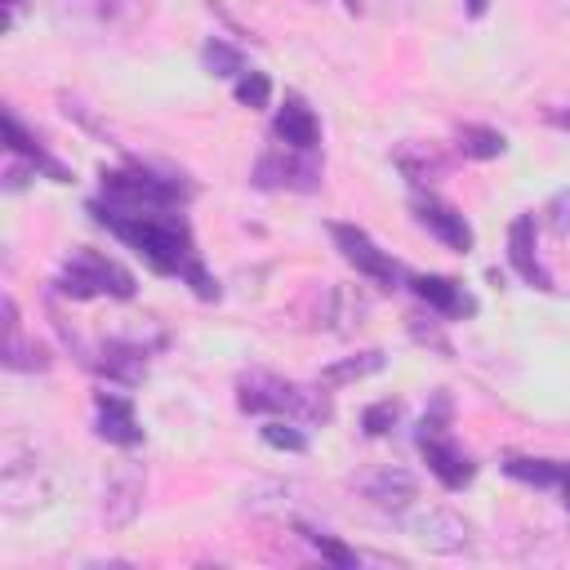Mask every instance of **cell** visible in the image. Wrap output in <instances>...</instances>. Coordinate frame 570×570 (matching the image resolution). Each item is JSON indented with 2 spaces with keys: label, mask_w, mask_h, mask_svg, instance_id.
<instances>
[{
  "label": "cell",
  "mask_w": 570,
  "mask_h": 570,
  "mask_svg": "<svg viewBox=\"0 0 570 570\" xmlns=\"http://www.w3.org/2000/svg\"><path fill=\"white\" fill-rule=\"evenodd\" d=\"M58 294H67V298H102V294L129 298V294H134V276H129L120 263H111V258H102V254H94V249H80V254L62 267Z\"/></svg>",
  "instance_id": "obj_4"
},
{
  "label": "cell",
  "mask_w": 570,
  "mask_h": 570,
  "mask_svg": "<svg viewBox=\"0 0 570 570\" xmlns=\"http://www.w3.org/2000/svg\"><path fill=\"white\" fill-rule=\"evenodd\" d=\"M410 534L428 548V552H463L472 543V525L450 512V508H428L410 517Z\"/></svg>",
  "instance_id": "obj_10"
},
{
  "label": "cell",
  "mask_w": 570,
  "mask_h": 570,
  "mask_svg": "<svg viewBox=\"0 0 570 570\" xmlns=\"http://www.w3.org/2000/svg\"><path fill=\"white\" fill-rule=\"evenodd\" d=\"M138 508H142V472L138 468H125L102 490V521L111 530H125V525H134Z\"/></svg>",
  "instance_id": "obj_13"
},
{
  "label": "cell",
  "mask_w": 570,
  "mask_h": 570,
  "mask_svg": "<svg viewBox=\"0 0 570 570\" xmlns=\"http://www.w3.org/2000/svg\"><path fill=\"white\" fill-rule=\"evenodd\" d=\"M485 4H490V0H468V13H472V18H481V13H485Z\"/></svg>",
  "instance_id": "obj_30"
},
{
  "label": "cell",
  "mask_w": 570,
  "mask_h": 570,
  "mask_svg": "<svg viewBox=\"0 0 570 570\" xmlns=\"http://www.w3.org/2000/svg\"><path fill=\"white\" fill-rule=\"evenodd\" d=\"M552 125H561V129H570V107H557V111H552Z\"/></svg>",
  "instance_id": "obj_28"
},
{
  "label": "cell",
  "mask_w": 570,
  "mask_h": 570,
  "mask_svg": "<svg viewBox=\"0 0 570 570\" xmlns=\"http://www.w3.org/2000/svg\"><path fill=\"white\" fill-rule=\"evenodd\" d=\"M102 196L120 205H187L191 187L174 174H156L147 165H125L102 174Z\"/></svg>",
  "instance_id": "obj_3"
},
{
  "label": "cell",
  "mask_w": 570,
  "mask_h": 570,
  "mask_svg": "<svg viewBox=\"0 0 570 570\" xmlns=\"http://www.w3.org/2000/svg\"><path fill=\"white\" fill-rule=\"evenodd\" d=\"M267 98H272V80L263 76V71H240L236 76V102H245V107H267Z\"/></svg>",
  "instance_id": "obj_24"
},
{
  "label": "cell",
  "mask_w": 570,
  "mask_h": 570,
  "mask_svg": "<svg viewBox=\"0 0 570 570\" xmlns=\"http://www.w3.org/2000/svg\"><path fill=\"white\" fill-rule=\"evenodd\" d=\"M343 9H347V13H361V0H343Z\"/></svg>",
  "instance_id": "obj_31"
},
{
  "label": "cell",
  "mask_w": 570,
  "mask_h": 570,
  "mask_svg": "<svg viewBox=\"0 0 570 570\" xmlns=\"http://www.w3.org/2000/svg\"><path fill=\"white\" fill-rule=\"evenodd\" d=\"M272 134H276L285 147H298V151H316V147H321V125H316L312 107H307L303 98H294V94L281 102V111H276V120H272Z\"/></svg>",
  "instance_id": "obj_14"
},
{
  "label": "cell",
  "mask_w": 570,
  "mask_h": 570,
  "mask_svg": "<svg viewBox=\"0 0 570 570\" xmlns=\"http://www.w3.org/2000/svg\"><path fill=\"white\" fill-rule=\"evenodd\" d=\"M459 147H463V156L490 160V156L503 151V134L490 129V125H463V129H459Z\"/></svg>",
  "instance_id": "obj_20"
},
{
  "label": "cell",
  "mask_w": 570,
  "mask_h": 570,
  "mask_svg": "<svg viewBox=\"0 0 570 570\" xmlns=\"http://www.w3.org/2000/svg\"><path fill=\"white\" fill-rule=\"evenodd\" d=\"M200 62L214 71V76H240L245 71V58H240V49H232L227 40H209L205 49H200Z\"/></svg>",
  "instance_id": "obj_22"
},
{
  "label": "cell",
  "mask_w": 570,
  "mask_h": 570,
  "mask_svg": "<svg viewBox=\"0 0 570 570\" xmlns=\"http://www.w3.org/2000/svg\"><path fill=\"white\" fill-rule=\"evenodd\" d=\"M4 134H9V151L27 156V160H31L36 169H45L53 183H67V178H71V174H67V169H62V165H58V160H53V156H49V151H45V147H40L31 134H27V129H22L18 111H4Z\"/></svg>",
  "instance_id": "obj_17"
},
{
  "label": "cell",
  "mask_w": 570,
  "mask_h": 570,
  "mask_svg": "<svg viewBox=\"0 0 570 570\" xmlns=\"http://www.w3.org/2000/svg\"><path fill=\"white\" fill-rule=\"evenodd\" d=\"M396 414H401V405H396V401H379V405H370V410L361 414V428H365L370 436H383V432L396 423Z\"/></svg>",
  "instance_id": "obj_26"
},
{
  "label": "cell",
  "mask_w": 570,
  "mask_h": 570,
  "mask_svg": "<svg viewBox=\"0 0 570 570\" xmlns=\"http://www.w3.org/2000/svg\"><path fill=\"white\" fill-rule=\"evenodd\" d=\"M419 454H423V463H428V472L445 485V490H459V485H468L472 481V472H476V463L445 436V396H436V414L432 419H423V428H419Z\"/></svg>",
  "instance_id": "obj_5"
},
{
  "label": "cell",
  "mask_w": 570,
  "mask_h": 570,
  "mask_svg": "<svg viewBox=\"0 0 570 570\" xmlns=\"http://www.w3.org/2000/svg\"><path fill=\"white\" fill-rule=\"evenodd\" d=\"M330 236H334V245H338V254L365 276V281H374L379 289H396L401 281H405V272H401V263L392 258V254H383L361 227H352V223H330Z\"/></svg>",
  "instance_id": "obj_7"
},
{
  "label": "cell",
  "mask_w": 570,
  "mask_h": 570,
  "mask_svg": "<svg viewBox=\"0 0 570 570\" xmlns=\"http://www.w3.org/2000/svg\"><path fill=\"white\" fill-rule=\"evenodd\" d=\"M298 534H303V539H307L325 561H334V566H343V570H352V566L361 561L352 548H343L338 539H330V534H321V530H312V525H298Z\"/></svg>",
  "instance_id": "obj_23"
},
{
  "label": "cell",
  "mask_w": 570,
  "mask_h": 570,
  "mask_svg": "<svg viewBox=\"0 0 570 570\" xmlns=\"http://www.w3.org/2000/svg\"><path fill=\"white\" fill-rule=\"evenodd\" d=\"M263 441L276 445V450H289V454H303V450H307V436H303L294 423H285V419L263 423Z\"/></svg>",
  "instance_id": "obj_25"
},
{
  "label": "cell",
  "mask_w": 570,
  "mask_h": 570,
  "mask_svg": "<svg viewBox=\"0 0 570 570\" xmlns=\"http://www.w3.org/2000/svg\"><path fill=\"white\" fill-rule=\"evenodd\" d=\"M503 472L517 476V481H525V485L548 490V485H561L566 463H557V459H521V454H508V459H503Z\"/></svg>",
  "instance_id": "obj_19"
},
{
  "label": "cell",
  "mask_w": 570,
  "mask_h": 570,
  "mask_svg": "<svg viewBox=\"0 0 570 570\" xmlns=\"http://www.w3.org/2000/svg\"><path fill=\"white\" fill-rule=\"evenodd\" d=\"M89 209H94V218L111 236H120L129 249H138L156 272L187 281L200 298H214L218 294L214 276L200 267V254H196L191 227L183 218V205H120V200H107L102 196Z\"/></svg>",
  "instance_id": "obj_1"
},
{
  "label": "cell",
  "mask_w": 570,
  "mask_h": 570,
  "mask_svg": "<svg viewBox=\"0 0 570 570\" xmlns=\"http://www.w3.org/2000/svg\"><path fill=\"white\" fill-rule=\"evenodd\" d=\"M414 218H419L441 245H450L454 254H468V249H472V227L463 223V214H459L454 205H445V200H436V196H419V200H414Z\"/></svg>",
  "instance_id": "obj_11"
},
{
  "label": "cell",
  "mask_w": 570,
  "mask_h": 570,
  "mask_svg": "<svg viewBox=\"0 0 570 570\" xmlns=\"http://www.w3.org/2000/svg\"><path fill=\"white\" fill-rule=\"evenodd\" d=\"M365 494H370L379 508H387V512H405V508H410V499L419 494V485H414V476H410V472L387 468V472H379V476L365 485Z\"/></svg>",
  "instance_id": "obj_18"
},
{
  "label": "cell",
  "mask_w": 570,
  "mask_h": 570,
  "mask_svg": "<svg viewBox=\"0 0 570 570\" xmlns=\"http://www.w3.org/2000/svg\"><path fill=\"white\" fill-rule=\"evenodd\" d=\"M508 263L517 267V276H521L525 285L552 289V276H548V267H543L539 254H534V214H517V218H512V227H508Z\"/></svg>",
  "instance_id": "obj_12"
},
{
  "label": "cell",
  "mask_w": 570,
  "mask_h": 570,
  "mask_svg": "<svg viewBox=\"0 0 570 570\" xmlns=\"http://www.w3.org/2000/svg\"><path fill=\"white\" fill-rule=\"evenodd\" d=\"M49 485H45V468H36V450L31 459H18V441L4 445V476H0V499L9 517L31 512L36 503H45Z\"/></svg>",
  "instance_id": "obj_9"
},
{
  "label": "cell",
  "mask_w": 570,
  "mask_h": 570,
  "mask_svg": "<svg viewBox=\"0 0 570 570\" xmlns=\"http://www.w3.org/2000/svg\"><path fill=\"white\" fill-rule=\"evenodd\" d=\"M62 27H80L94 36H125L142 22L147 0H53Z\"/></svg>",
  "instance_id": "obj_6"
},
{
  "label": "cell",
  "mask_w": 570,
  "mask_h": 570,
  "mask_svg": "<svg viewBox=\"0 0 570 570\" xmlns=\"http://www.w3.org/2000/svg\"><path fill=\"white\" fill-rule=\"evenodd\" d=\"M410 285H414V294H419L432 312H441V316H472V312H476V298H472L459 281H450V276H410Z\"/></svg>",
  "instance_id": "obj_15"
},
{
  "label": "cell",
  "mask_w": 570,
  "mask_h": 570,
  "mask_svg": "<svg viewBox=\"0 0 570 570\" xmlns=\"http://www.w3.org/2000/svg\"><path fill=\"white\" fill-rule=\"evenodd\" d=\"M374 370H383V352H361V356H352V361H338V365L321 370V383H325V387H338V383L361 379V374H374Z\"/></svg>",
  "instance_id": "obj_21"
},
{
  "label": "cell",
  "mask_w": 570,
  "mask_h": 570,
  "mask_svg": "<svg viewBox=\"0 0 570 570\" xmlns=\"http://www.w3.org/2000/svg\"><path fill=\"white\" fill-rule=\"evenodd\" d=\"M18 4H22V0H4V9H9V13H18Z\"/></svg>",
  "instance_id": "obj_32"
},
{
  "label": "cell",
  "mask_w": 570,
  "mask_h": 570,
  "mask_svg": "<svg viewBox=\"0 0 570 570\" xmlns=\"http://www.w3.org/2000/svg\"><path fill=\"white\" fill-rule=\"evenodd\" d=\"M98 436L111 441V445H138L142 441V428H138V414L125 396L116 392H98Z\"/></svg>",
  "instance_id": "obj_16"
},
{
  "label": "cell",
  "mask_w": 570,
  "mask_h": 570,
  "mask_svg": "<svg viewBox=\"0 0 570 570\" xmlns=\"http://www.w3.org/2000/svg\"><path fill=\"white\" fill-rule=\"evenodd\" d=\"M561 494H566V508H570V463H566V472H561V485H557Z\"/></svg>",
  "instance_id": "obj_29"
},
{
  "label": "cell",
  "mask_w": 570,
  "mask_h": 570,
  "mask_svg": "<svg viewBox=\"0 0 570 570\" xmlns=\"http://www.w3.org/2000/svg\"><path fill=\"white\" fill-rule=\"evenodd\" d=\"M548 209H552V227L557 232H570V191H557Z\"/></svg>",
  "instance_id": "obj_27"
},
{
  "label": "cell",
  "mask_w": 570,
  "mask_h": 570,
  "mask_svg": "<svg viewBox=\"0 0 570 570\" xmlns=\"http://www.w3.org/2000/svg\"><path fill=\"white\" fill-rule=\"evenodd\" d=\"M254 187H289V191H316L321 187V165L312 151L298 147H267L254 165Z\"/></svg>",
  "instance_id": "obj_8"
},
{
  "label": "cell",
  "mask_w": 570,
  "mask_h": 570,
  "mask_svg": "<svg viewBox=\"0 0 570 570\" xmlns=\"http://www.w3.org/2000/svg\"><path fill=\"white\" fill-rule=\"evenodd\" d=\"M240 410L245 414H289V419H330V405L321 396H312L307 387L298 383H285L276 374H263V370H249L240 379Z\"/></svg>",
  "instance_id": "obj_2"
}]
</instances>
